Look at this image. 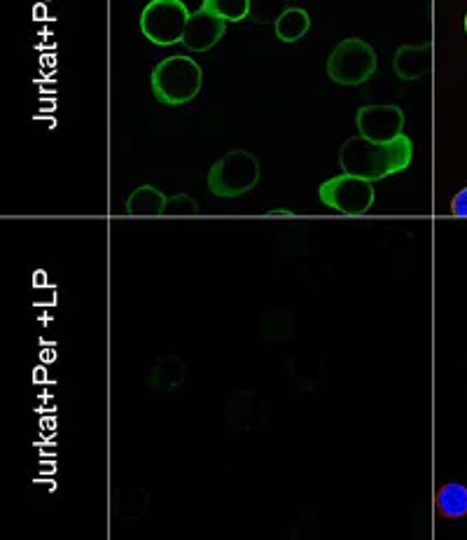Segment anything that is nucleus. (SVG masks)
<instances>
[{
  "label": "nucleus",
  "mask_w": 467,
  "mask_h": 540,
  "mask_svg": "<svg viewBox=\"0 0 467 540\" xmlns=\"http://www.w3.org/2000/svg\"><path fill=\"white\" fill-rule=\"evenodd\" d=\"M411 159H414V143L407 134L388 143H374L362 136H353L341 145L339 152V164L344 173H353L369 183L409 169Z\"/></svg>",
  "instance_id": "f257e3e1"
},
{
  "label": "nucleus",
  "mask_w": 467,
  "mask_h": 540,
  "mask_svg": "<svg viewBox=\"0 0 467 540\" xmlns=\"http://www.w3.org/2000/svg\"><path fill=\"white\" fill-rule=\"evenodd\" d=\"M152 94L164 106H185L192 99H197L204 85V71L192 57L173 54L155 66L150 75Z\"/></svg>",
  "instance_id": "f03ea898"
},
{
  "label": "nucleus",
  "mask_w": 467,
  "mask_h": 540,
  "mask_svg": "<svg viewBox=\"0 0 467 540\" xmlns=\"http://www.w3.org/2000/svg\"><path fill=\"white\" fill-rule=\"evenodd\" d=\"M260 183V159L248 150H229L208 171V190L222 199L241 197Z\"/></svg>",
  "instance_id": "7ed1b4c3"
},
{
  "label": "nucleus",
  "mask_w": 467,
  "mask_h": 540,
  "mask_svg": "<svg viewBox=\"0 0 467 540\" xmlns=\"http://www.w3.org/2000/svg\"><path fill=\"white\" fill-rule=\"evenodd\" d=\"M376 52L362 38H346L327 57V75L341 87H360L374 78Z\"/></svg>",
  "instance_id": "20e7f679"
},
{
  "label": "nucleus",
  "mask_w": 467,
  "mask_h": 540,
  "mask_svg": "<svg viewBox=\"0 0 467 540\" xmlns=\"http://www.w3.org/2000/svg\"><path fill=\"white\" fill-rule=\"evenodd\" d=\"M192 12L183 0H150L141 12V33L152 45L171 47L183 43Z\"/></svg>",
  "instance_id": "39448f33"
},
{
  "label": "nucleus",
  "mask_w": 467,
  "mask_h": 540,
  "mask_svg": "<svg viewBox=\"0 0 467 540\" xmlns=\"http://www.w3.org/2000/svg\"><path fill=\"white\" fill-rule=\"evenodd\" d=\"M320 202L330 206L332 211L344 213V216H365L374 206V188L372 183L353 173H339L330 180H325L318 190Z\"/></svg>",
  "instance_id": "423d86ee"
},
{
  "label": "nucleus",
  "mask_w": 467,
  "mask_h": 540,
  "mask_svg": "<svg viewBox=\"0 0 467 540\" xmlns=\"http://www.w3.org/2000/svg\"><path fill=\"white\" fill-rule=\"evenodd\" d=\"M355 124L367 141L388 143L404 134V113L397 106H362L355 115Z\"/></svg>",
  "instance_id": "0eeeda50"
},
{
  "label": "nucleus",
  "mask_w": 467,
  "mask_h": 540,
  "mask_svg": "<svg viewBox=\"0 0 467 540\" xmlns=\"http://www.w3.org/2000/svg\"><path fill=\"white\" fill-rule=\"evenodd\" d=\"M227 22L225 19H220L218 15H213V12H208L204 8H199L197 12H192L190 22H187L185 36H183V45L190 52H208L211 47H215L225 36Z\"/></svg>",
  "instance_id": "6e6552de"
},
{
  "label": "nucleus",
  "mask_w": 467,
  "mask_h": 540,
  "mask_svg": "<svg viewBox=\"0 0 467 540\" xmlns=\"http://www.w3.org/2000/svg\"><path fill=\"white\" fill-rule=\"evenodd\" d=\"M430 45H404L395 54V73L400 80H418L430 71Z\"/></svg>",
  "instance_id": "1a4fd4ad"
},
{
  "label": "nucleus",
  "mask_w": 467,
  "mask_h": 540,
  "mask_svg": "<svg viewBox=\"0 0 467 540\" xmlns=\"http://www.w3.org/2000/svg\"><path fill=\"white\" fill-rule=\"evenodd\" d=\"M166 202H169V197L162 190L155 188V185H143V188L131 192V197L127 199V211L129 216H164Z\"/></svg>",
  "instance_id": "9d476101"
},
{
  "label": "nucleus",
  "mask_w": 467,
  "mask_h": 540,
  "mask_svg": "<svg viewBox=\"0 0 467 540\" xmlns=\"http://www.w3.org/2000/svg\"><path fill=\"white\" fill-rule=\"evenodd\" d=\"M309 29H311L309 12H306L304 8H292V5L274 22L276 38L281 40V43H288V45L302 40L306 33H309Z\"/></svg>",
  "instance_id": "9b49d317"
},
{
  "label": "nucleus",
  "mask_w": 467,
  "mask_h": 540,
  "mask_svg": "<svg viewBox=\"0 0 467 540\" xmlns=\"http://www.w3.org/2000/svg\"><path fill=\"white\" fill-rule=\"evenodd\" d=\"M435 508L444 519H460L467 515V487L460 482H449L439 487Z\"/></svg>",
  "instance_id": "f8f14e48"
},
{
  "label": "nucleus",
  "mask_w": 467,
  "mask_h": 540,
  "mask_svg": "<svg viewBox=\"0 0 467 540\" xmlns=\"http://www.w3.org/2000/svg\"><path fill=\"white\" fill-rule=\"evenodd\" d=\"M250 5H253V0H204L201 8L213 12L225 22L239 24L243 19H250Z\"/></svg>",
  "instance_id": "ddd939ff"
},
{
  "label": "nucleus",
  "mask_w": 467,
  "mask_h": 540,
  "mask_svg": "<svg viewBox=\"0 0 467 540\" xmlns=\"http://www.w3.org/2000/svg\"><path fill=\"white\" fill-rule=\"evenodd\" d=\"M290 8V0H253L250 19L257 24H271Z\"/></svg>",
  "instance_id": "4468645a"
},
{
  "label": "nucleus",
  "mask_w": 467,
  "mask_h": 540,
  "mask_svg": "<svg viewBox=\"0 0 467 540\" xmlns=\"http://www.w3.org/2000/svg\"><path fill=\"white\" fill-rule=\"evenodd\" d=\"M199 204L190 195H173L166 202L164 216H197Z\"/></svg>",
  "instance_id": "2eb2a0df"
},
{
  "label": "nucleus",
  "mask_w": 467,
  "mask_h": 540,
  "mask_svg": "<svg viewBox=\"0 0 467 540\" xmlns=\"http://www.w3.org/2000/svg\"><path fill=\"white\" fill-rule=\"evenodd\" d=\"M451 213L458 218H467V188L460 190L458 195L451 199Z\"/></svg>",
  "instance_id": "dca6fc26"
},
{
  "label": "nucleus",
  "mask_w": 467,
  "mask_h": 540,
  "mask_svg": "<svg viewBox=\"0 0 467 540\" xmlns=\"http://www.w3.org/2000/svg\"><path fill=\"white\" fill-rule=\"evenodd\" d=\"M269 216H288V218H292V213L290 211H269Z\"/></svg>",
  "instance_id": "f3484780"
},
{
  "label": "nucleus",
  "mask_w": 467,
  "mask_h": 540,
  "mask_svg": "<svg viewBox=\"0 0 467 540\" xmlns=\"http://www.w3.org/2000/svg\"><path fill=\"white\" fill-rule=\"evenodd\" d=\"M465 33H467V15H465Z\"/></svg>",
  "instance_id": "a211bd4d"
}]
</instances>
